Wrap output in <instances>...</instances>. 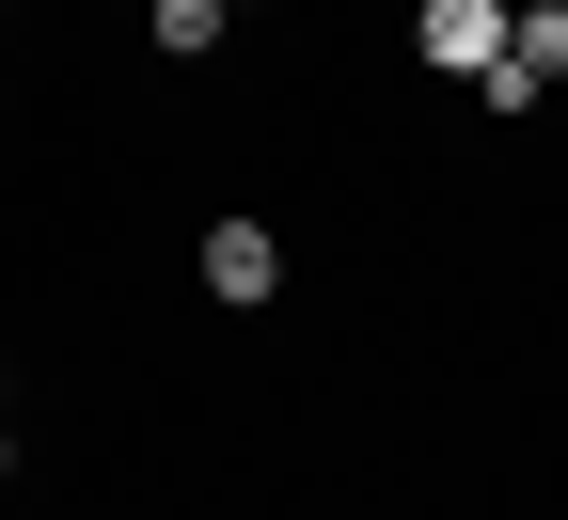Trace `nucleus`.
I'll list each match as a JSON object with an SVG mask.
<instances>
[{
  "label": "nucleus",
  "mask_w": 568,
  "mask_h": 520,
  "mask_svg": "<svg viewBox=\"0 0 568 520\" xmlns=\"http://www.w3.org/2000/svg\"><path fill=\"white\" fill-rule=\"evenodd\" d=\"M0 489H17V426H0Z\"/></svg>",
  "instance_id": "20e7f679"
},
{
  "label": "nucleus",
  "mask_w": 568,
  "mask_h": 520,
  "mask_svg": "<svg viewBox=\"0 0 568 520\" xmlns=\"http://www.w3.org/2000/svg\"><path fill=\"white\" fill-rule=\"evenodd\" d=\"M142 32L159 48H222V0H142Z\"/></svg>",
  "instance_id": "7ed1b4c3"
},
{
  "label": "nucleus",
  "mask_w": 568,
  "mask_h": 520,
  "mask_svg": "<svg viewBox=\"0 0 568 520\" xmlns=\"http://www.w3.org/2000/svg\"><path fill=\"white\" fill-rule=\"evenodd\" d=\"M222 17H253V0H222Z\"/></svg>",
  "instance_id": "39448f33"
},
{
  "label": "nucleus",
  "mask_w": 568,
  "mask_h": 520,
  "mask_svg": "<svg viewBox=\"0 0 568 520\" xmlns=\"http://www.w3.org/2000/svg\"><path fill=\"white\" fill-rule=\"evenodd\" d=\"M410 48L443 63V80H489V63H506V0H426V17H410Z\"/></svg>",
  "instance_id": "f257e3e1"
},
{
  "label": "nucleus",
  "mask_w": 568,
  "mask_h": 520,
  "mask_svg": "<svg viewBox=\"0 0 568 520\" xmlns=\"http://www.w3.org/2000/svg\"><path fill=\"white\" fill-rule=\"evenodd\" d=\"M268 284H284V237H268V221H205V300H268Z\"/></svg>",
  "instance_id": "f03ea898"
}]
</instances>
